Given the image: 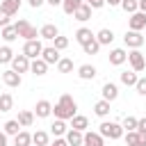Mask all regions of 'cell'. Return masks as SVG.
Wrapping results in <instances>:
<instances>
[{
    "label": "cell",
    "instance_id": "6da1fadb",
    "mask_svg": "<svg viewBox=\"0 0 146 146\" xmlns=\"http://www.w3.org/2000/svg\"><path fill=\"white\" fill-rule=\"evenodd\" d=\"M52 114H55V119H62V121L73 119V116L78 114V103L73 100V96L64 94V96L57 100V105L52 107Z\"/></svg>",
    "mask_w": 146,
    "mask_h": 146
},
{
    "label": "cell",
    "instance_id": "7a4b0ae2",
    "mask_svg": "<svg viewBox=\"0 0 146 146\" xmlns=\"http://www.w3.org/2000/svg\"><path fill=\"white\" fill-rule=\"evenodd\" d=\"M98 128H100L98 132H100L103 137H107V139H121V137H123V132H125V130H123V125H121V123H116V121H103Z\"/></svg>",
    "mask_w": 146,
    "mask_h": 146
},
{
    "label": "cell",
    "instance_id": "3957f363",
    "mask_svg": "<svg viewBox=\"0 0 146 146\" xmlns=\"http://www.w3.org/2000/svg\"><path fill=\"white\" fill-rule=\"evenodd\" d=\"M14 27H16V32H18V36H23L25 41H34L36 36H39V32H36V27L34 25H30L25 18H21L18 23H14Z\"/></svg>",
    "mask_w": 146,
    "mask_h": 146
},
{
    "label": "cell",
    "instance_id": "277c9868",
    "mask_svg": "<svg viewBox=\"0 0 146 146\" xmlns=\"http://www.w3.org/2000/svg\"><path fill=\"white\" fill-rule=\"evenodd\" d=\"M41 52H43V43H41L39 39H34V41H25V46H23V55H25L27 59H39Z\"/></svg>",
    "mask_w": 146,
    "mask_h": 146
},
{
    "label": "cell",
    "instance_id": "5b68a950",
    "mask_svg": "<svg viewBox=\"0 0 146 146\" xmlns=\"http://www.w3.org/2000/svg\"><path fill=\"white\" fill-rule=\"evenodd\" d=\"M123 43H125L128 48H132V50H139V48L144 46V36H141V32L128 30V32L123 34Z\"/></svg>",
    "mask_w": 146,
    "mask_h": 146
},
{
    "label": "cell",
    "instance_id": "8992f818",
    "mask_svg": "<svg viewBox=\"0 0 146 146\" xmlns=\"http://www.w3.org/2000/svg\"><path fill=\"white\" fill-rule=\"evenodd\" d=\"M128 62H130V66H132L135 73H139V71L146 68V57H144L141 50H130L128 52Z\"/></svg>",
    "mask_w": 146,
    "mask_h": 146
},
{
    "label": "cell",
    "instance_id": "52a82bcc",
    "mask_svg": "<svg viewBox=\"0 0 146 146\" xmlns=\"http://www.w3.org/2000/svg\"><path fill=\"white\" fill-rule=\"evenodd\" d=\"M30 64H32V59H27L25 55H16V57L11 59V68H14L16 73H27V71H30Z\"/></svg>",
    "mask_w": 146,
    "mask_h": 146
},
{
    "label": "cell",
    "instance_id": "ba28073f",
    "mask_svg": "<svg viewBox=\"0 0 146 146\" xmlns=\"http://www.w3.org/2000/svg\"><path fill=\"white\" fill-rule=\"evenodd\" d=\"M2 82H5L7 87H11V89H16V87H21V82H23V78H21V73H16L14 68H9V71H5V73H2Z\"/></svg>",
    "mask_w": 146,
    "mask_h": 146
},
{
    "label": "cell",
    "instance_id": "9c48e42d",
    "mask_svg": "<svg viewBox=\"0 0 146 146\" xmlns=\"http://www.w3.org/2000/svg\"><path fill=\"white\" fill-rule=\"evenodd\" d=\"M130 30H135V32L146 30V14H144V11H135V14H130Z\"/></svg>",
    "mask_w": 146,
    "mask_h": 146
},
{
    "label": "cell",
    "instance_id": "30bf717a",
    "mask_svg": "<svg viewBox=\"0 0 146 146\" xmlns=\"http://www.w3.org/2000/svg\"><path fill=\"white\" fill-rule=\"evenodd\" d=\"M39 36H41V39H46V41H55V39L59 36V30H57V25L46 23V25L39 30Z\"/></svg>",
    "mask_w": 146,
    "mask_h": 146
},
{
    "label": "cell",
    "instance_id": "8fae6325",
    "mask_svg": "<svg viewBox=\"0 0 146 146\" xmlns=\"http://www.w3.org/2000/svg\"><path fill=\"white\" fill-rule=\"evenodd\" d=\"M103 100H107V103H112V100H116L119 98V87L114 84V82H105L103 84Z\"/></svg>",
    "mask_w": 146,
    "mask_h": 146
},
{
    "label": "cell",
    "instance_id": "7c38bea8",
    "mask_svg": "<svg viewBox=\"0 0 146 146\" xmlns=\"http://www.w3.org/2000/svg\"><path fill=\"white\" fill-rule=\"evenodd\" d=\"M41 59H43L46 64H57L62 57H59V50H57L55 46H48V48H43V52H41Z\"/></svg>",
    "mask_w": 146,
    "mask_h": 146
},
{
    "label": "cell",
    "instance_id": "4fadbf2b",
    "mask_svg": "<svg viewBox=\"0 0 146 146\" xmlns=\"http://www.w3.org/2000/svg\"><path fill=\"white\" fill-rule=\"evenodd\" d=\"M34 114H36L39 119H48V116L52 114V105H50V100H39V103L34 105Z\"/></svg>",
    "mask_w": 146,
    "mask_h": 146
},
{
    "label": "cell",
    "instance_id": "5bb4252c",
    "mask_svg": "<svg viewBox=\"0 0 146 146\" xmlns=\"http://www.w3.org/2000/svg\"><path fill=\"white\" fill-rule=\"evenodd\" d=\"M94 39H96V34H94L89 27H80V30L75 32V41H78L80 46H87V43L94 41Z\"/></svg>",
    "mask_w": 146,
    "mask_h": 146
},
{
    "label": "cell",
    "instance_id": "9a60e30c",
    "mask_svg": "<svg viewBox=\"0 0 146 146\" xmlns=\"http://www.w3.org/2000/svg\"><path fill=\"white\" fill-rule=\"evenodd\" d=\"M125 59H128V52H125L123 48H112V50H110V64L121 66Z\"/></svg>",
    "mask_w": 146,
    "mask_h": 146
},
{
    "label": "cell",
    "instance_id": "2e32d148",
    "mask_svg": "<svg viewBox=\"0 0 146 146\" xmlns=\"http://www.w3.org/2000/svg\"><path fill=\"white\" fill-rule=\"evenodd\" d=\"M66 141H68V146H84V132L71 128V130L66 132Z\"/></svg>",
    "mask_w": 146,
    "mask_h": 146
},
{
    "label": "cell",
    "instance_id": "e0dca14e",
    "mask_svg": "<svg viewBox=\"0 0 146 146\" xmlns=\"http://www.w3.org/2000/svg\"><path fill=\"white\" fill-rule=\"evenodd\" d=\"M96 73H98V71H96L94 64H82V66L78 68V78H80V80H94Z\"/></svg>",
    "mask_w": 146,
    "mask_h": 146
},
{
    "label": "cell",
    "instance_id": "ac0fdd59",
    "mask_svg": "<svg viewBox=\"0 0 146 146\" xmlns=\"http://www.w3.org/2000/svg\"><path fill=\"white\" fill-rule=\"evenodd\" d=\"M84 146H105V137L100 132H84Z\"/></svg>",
    "mask_w": 146,
    "mask_h": 146
},
{
    "label": "cell",
    "instance_id": "d6986e66",
    "mask_svg": "<svg viewBox=\"0 0 146 146\" xmlns=\"http://www.w3.org/2000/svg\"><path fill=\"white\" fill-rule=\"evenodd\" d=\"M21 2H23V0H2V2H0V9H2L5 14H9V16H14V14L21 9Z\"/></svg>",
    "mask_w": 146,
    "mask_h": 146
},
{
    "label": "cell",
    "instance_id": "ffe728a7",
    "mask_svg": "<svg viewBox=\"0 0 146 146\" xmlns=\"http://www.w3.org/2000/svg\"><path fill=\"white\" fill-rule=\"evenodd\" d=\"M96 41H98L100 46H110V43L114 41V32H112V30H107V27L98 30V34H96Z\"/></svg>",
    "mask_w": 146,
    "mask_h": 146
},
{
    "label": "cell",
    "instance_id": "44dd1931",
    "mask_svg": "<svg viewBox=\"0 0 146 146\" xmlns=\"http://www.w3.org/2000/svg\"><path fill=\"white\" fill-rule=\"evenodd\" d=\"M71 128H73V130L84 132V130L89 128V119H87V116H82V114H75V116L71 119Z\"/></svg>",
    "mask_w": 146,
    "mask_h": 146
},
{
    "label": "cell",
    "instance_id": "7402d4cb",
    "mask_svg": "<svg viewBox=\"0 0 146 146\" xmlns=\"http://www.w3.org/2000/svg\"><path fill=\"white\" fill-rule=\"evenodd\" d=\"M82 5H84V0H64V2H62V9H64V14L73 16Z\"/></svg>",
    "mask_w": 146,
    "mask_h": 146
},
{
    "label": "cell",
    "instance_id": "603a6c76",
    "mask_svg": "<svg viewBox=\"0 0 146 146\" xmlns=\"http://www.w3.org/2000/svg\"><path fill=\"white\" fill-rule=\"evenodd\" d=\"M30 71L34 73V75H46V71H48V64L39 57V59H32V64H30Z\"/></svg>",
    "mask_w": 146,
    "mask_h": 146
},
{
    "label": "cell",
    "instance_id": "cb8c5ba5",
    "mask_svg": "<svg viewBox=\"0 0 146 146\" xmlns=\"http://www.w3.org/2000/svg\"><path fill=\"white\" fill-rule=\"evenodd\" d=\"M23 128H30L32 123H34V112H27V110H21L18 112V119H16Z\"/></svg>",
    "mask_w": 146,
    "mask_h": 146
},
{
    "label": "cell",
    "instance_id": "d4e9b609",
    "mask_svg": "<svg viewBox=\"0 0 146 146\" xmlns=\"http://www.w3.org/2000/svg\"><path fill=\"white\" fill-rule=\"evenodd\" d=\"M32 144H34V146H48V144H50L48 132H46V130H36V132L32 135Z\"/></svg>",
    "mask_w": 146,
    "mask_h": 146
},
{
    "label": "cell",
    "instance_id": "484cf974",
    "mask_svg": "<svg viewBox=\"0 0 146 146\" xmlns=\"http://www.w3.org/2000/svg\"><path fill=\"white\" fill-rule=\"evenodd\" d=\"M14 146H32V135L27 130H21L16 137H14Z\"/></svg>",
    "mask_w": 146,
    "mask_h": 146
},
{
    "label": "cell",
    "instance_id": "4316f807",
    "mask_svg": "<svg viewBox=\"0 0 146 146\" xmlns=\"http://www.w3.org/2000/svg\"><path fill=\"white\" fill-rule=\"evenodd\" d=\"M73 18H75V21H80V23L89 21V18H91V7H89V5L84 2V5H82V7H80V9L75 11V14H73Z\"/></svg>",
    "mask_w": 146,
    "mask_h": 146
},
{
    "label": "cell",
    "instance_id": "83f0119b",
    "mask_svg": "<svg viewBox=\"0 0 146 146\" xmlns=\"http://www.w3.org/2000/svg\"><path fill=\"white\" fill-rule=\"evenodd\" d=\"M94 114H96V116H100V119H105V116L110 114V103L100 98V100L94 105Z\"/></svg>",
    "mask_w": 146,
    "mask_h": 146
},
{
    "label": "cell",
    "instance_id": "f1b7e54d",
    "mask_svg": "<svg viewBox=\"0 0 146 146\" xmlns=\"http://www.w3.org/2000/svg\"><path fill=\"white\" fill-rule=\"evenodd\" d=\"M119 78H121V82H123L125 87H135V84H137V80H139L135 71H123V73H121Z\"/></svg>",
    "mask_w": 146,
    "mask_h": 146
},
{
    "label": "cell",
    "instance_id": "f546056e",
    "mask_svg": "<svg viewBox=\"0 0 146 146\" xmlns=\"http://www.w3.org/2000/svg\"><path fill=\"white\" fill-rule=\"evenodd\" d=\"M21 128H23V125H21L16 119H11V121H7V123H5V130H2V132H5V135H11V137H16V135L21 132Z\"/></svg>",
    "mask_w": 146,
    "mask_h": 146
},
{
    "label": "cell",
    "instance_id": "4dcf8cb0",
    "mask_svg": "<svg viewBox=\"0 0 146 146\" xmlns=\"http://www.w3.org/2000/svg\"><path fill=\"white\" fill-rule=\"evenodd\" d=\"M50 132H52L55 137H62V135H66L68 130H66V123H64L62 119H55V121H52V125H50Z\"/></svg>",
    "mask_w": 146,
    "mask_h": 146
},
{
    "label": "cell",
    "instance_id": "1f68e13d",
    "mask_svg": "<svg viewBox=\"0 0 146 146\" xmlns=\"http://www.w3.org/2000/svg\"><path fill=\"white\" fill-rule=\"evenodd\" d=\"M11 105H14V98H11V94H0V112H9L11 110Z\"/></svg>",
    "mask_w": 146,
    "mask_h": 146
},
{
    "label": "cell",
    "instance_id": "d6a6232c",
    "mask_svg": "<svg viewBox=\"0 0 146 146\" xmlns=\"http://www.w3.org/2000/svg\"><path fill=\"white\" fill-rule=\"evenodd\" d=\"M121 9L125 14H135L139 11V0H121Z\"/></svg>",
    "mask_w": 146,
    "mask_h": 146
},
{
    "label": "cell",
    "instance_id": "836d02e7",
    "mask_svg": "<svg viewBox=\"0 0 146 146\" xmlns=\"http://www.w3.org/2000/svg\"><path fill=\"white\" fill-rule=\"evenodd\" d=\"M14 57H16V55H14V50H11L9 46H2V48H0V64H11Z\"/></svg>",
    "mask_w": 146,
    "mask_h": 146
},
{
    "label": "cell",
    "instance_id": "e575fe53",
    "mask_svg": "<svg viewBox=\"0 0 146 146\" xmlns=\"http://www.w3.org/2000/svg\"><path fill=\"white\" fill-rule=\"evenodd\" d=\"M57 71H59V73H71V71H73V59L62 57V59L57 62Z\"/></svg>",
    "mask_w": 146,
    "mask_h": 146
},
{
    "label": "cell",
    "instance_id": "d590c367",
    "mask_svg": "<svg viewBox=\"0 0 146 146\" xmlns=\"http://www.w3.org/2000/svg\"><path fill=\"white\" fill-rule=\"evenodd\" d=\"M2 39L9 43V41H14V39H18V32H16V27L14 25H7V27H2Z\"/></svg>",
    "mask_w": 146,
    "mask_h": 146
},
{
    "label": "cell",
    "instance_id": "8d00e7d4",
    "mask_svg": "<svg viewBox=\"0 0 146 146\" xmlns=\"http://www.w3.org/2000/svg\"><path fill=\"white\" fill-rule=\"evenodd\" d=\"M137 123H139V119H135V116H125L121 125H123L125 132H132V130H137Z\"/></svg>",
    "mask_w": 146,
    "mask_h": 146
},
{
    "label": "cell",
    "instance_id": "74e56055",
    "mask_svg": "<svg viewBox=\"0 0 146 146\" xmlns=\"http://www.w3.org/2000/svg\"><path fill=\"white\" fill-rule=\"evenodd\" d=\"M82 50H84V55H96V52L100 50V43L94 39V41H89L87 46H82Z\"/></svg>",
    "mask_w": 146,
    "mask_h": 146
},
{
    "label": "cell",
    "instance_id": "f35d334b",
    "mask_svg": "<svg viewBox=\"0 0 146 146\" xmlns=\"http://www.w3.org/2000/svg\"><path fill=\"white\" fill-rule=\"evenodd\" d=\"M125 144H128V146H139V132H137V130L125 132Z\"/></svg>",
    "mask_w": 146,
    "mask_h": 146
},
{
    "label": "cell",
    "instance_id": "ab89813d",
    "mask_svg": "<svg viewBox=\"0 0 146 146\" xmlns=\"http://www.w3.org/2000/svg\"><path fill=\"white\" fill-rule=\"evenodd\" d=\"M52 43H55V48H57V50H64V48H68V39H66V36H62V34H59V36H57Z\"/></svg>",
    "mask_w": 146,
    "mask_h": 146
},
{
    "label": "cell",
    "instance_id": "60d3db41",
    "mask_svg": "<svg viewBox=\"0 0 146 146\" xmlns=\"http://www.w3.org/2000/svg\"><path fill=\"white\" fill-rule=\"evenodd\" d=\"M135 89H137V94H139V96H146V78H139V80H137V84H135Z\"/></svg>",
    "mask_w": 146,
    "mask_h": 146
},
{
    "label": "cell",
    "instance_id": "b9f144b4",
    "mask_svg": "<svg viewBox=\"0 0 146 146\" xmlns=\"http://www.w3.org/2000/svg\"><path fill=\"white\" fill-rule=\"evenodd\" d=\"M84 2H87L91 9H100V7L105 5V0H84Z\"/></svg>",
    "mask_w": 146,
    "mask_h": 146
},
{
    "label": "cell",
    "instance_id": "7bdbcfd3",
    "mask_svg": "<svg viewBox=\"0 0 146 146\" xmlns=\"http://www.w3.org/2000/svg\"><path fill=\"white\" fill-rule=\"evenodd\" d=\"M7 25H9V14H5L0 9V27H7Z\"/></svg>",
    "mask_w": 146,
    "mask_h": 146
},
{
    "label": "cell",
    "instance_id": "ee69618b",
    "mask_svg": "<svg viewBox=\"0 0 146 146\" xmlns=\"http://www.w3.org/2000/svg\"><path fill=\"white\" fill-rule=\"evenodd\" d=\"M137 132L146 135V116H144V119H139V123H137Z\"/></svg>",
    "mask_w": 146,
    "mask_h": 146
},
{
    "label": "cell",
    "instance_id": "f6af8a7d",
    "mask_svg": "<svg viewBox=\"0 0 146 146\" xmlns=\"http://www.w3.org/2000/svg\"><path fill=\"white\" fill-rule=\"evenodd\" d=\"M48 146H68V141H66V137H64V139H62V137H55V141L48 144Z\"/></svg>",
    "mask_w": 146,
    "mask_h": 146
},
{
    "label": "cell",
    "instance_id": "bcb514c9",
    "mask_svg": "<svg viewBox=\"0 0 146 146\" xmlns=\"http://www.w3.org/2000/svg\"><path fill=\"white\" fill-rule=\"evenodd\" d=\"M43 2H46V0H27V5H30L32 9H39V7L43 5Z\"/></svg>",
    "mask_w": 146,
    "mask_h": 146
},
{
    "label": "cell",
    "instance_id": "7dc6e473",
    "mask_svg": "<svg viewBox=\"0 0 146 146\" xmlns=\"http://www.w3.org/2000/svg\"><path fill=\"white\" fill-rule=\"evenodd\" d=\"M105 5H110V7H121V0H105Z\"/></svg>",
    "mask_w": 146,
    "mask_h": 146
},
{
    "label": "cell",
    "instance_id": "c3c4849f",
    "mask_svg": "<svg viewBox=\"0 0 146 146\" xmlns=\"http://www.w3.org/2000/svg\"><path fill=\"white\" fill-rule=\"evenodd\" d=\"M46 2H48V5H50V7H57V5H62V2H64V0H46Z\"/></svg>",
    "mask_w": 146,
    "mask_h": 146
},
{
    "label": "cell",
    "instance_id": "681fc988",
    "mask_svg": "<svg viewBox=\"0 0 146 146\" xmlns=\"http://www.w3.org/2000/svg\"><path fill=\"white\" fill-rule=\"evenodd\" d=\"M0 146H7V135L0 132Z\"/></svg>",
    "mask_w": 146,
    "mask_h": 146
},
{
    "label": "cell",
    "instance_id": "f907efd6",
    "mask_svg": "<svg viewBox=\"0 0 146 146\" xmlns=\"http://www.w3.org/2000/svg\"><path fill=\"white\" fill-rule=\"evenodd\" d=\"M139 146H146V135L139 132Z\"/></svg>",
    "mask_w": 146,
    "mask_h": 146
},
{
    "label": "cell",
    "instance_id": "816d5d0a",
    "mask_svg": "<svg viewBox=\"0 0 146 146\" xmlns=\"http://www.w3.org/2000/svg\"><path fill=\"white\" fill-rule=\"evenodd\" d=\"M139 11H144V14H146V0H139Z\"/></svg>",
    "mask_w": 146,
    "mask_h": 146
}]
</instances>
